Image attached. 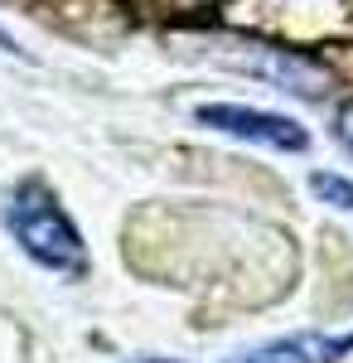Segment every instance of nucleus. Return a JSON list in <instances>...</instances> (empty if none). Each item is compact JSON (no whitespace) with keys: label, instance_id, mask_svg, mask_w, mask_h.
<instances>
[{"label":"nucleus","instance_id":"nucleus-1","mask_svg":"<svg viewBox=\"0 0 353 363\" xmlns=\"http://www.w3.org/2000/svg\"><path fill=\"white\" fill-rule=\"evenodd\" d=\"M5 228L20 242L34 267L58 272V277H82L87 272V242H82L78 223L68 218V208L44 179H20L10 199H5Z\"/></svg>","mask_w":353,"mask_h":363},{"label":"nucleus","instance_id":"nucleus-2","mask_svg":"<svg viewBox=\"0 0 353 363\" xmlns=\"http://www.w3.org/2000/svg\"><path fill=\"white\" fill-rule=\"evenodd\" d=\"M194 121L208 126V131H223V136L252 140V145H271V150H305L310 145V131L300 121L276 112H257V107H242V102H203L194 112Z\"/></svg>","mask_w":353,"mask_h":363},{"label":"nucleus","instance_id":"nucleus-3","mask_svg":"<svg viewBox=\"0 0 353 363\" xmlns=\"http://www.w3.org/2000/svg\"><path fill=\"white\" fill-rule=\"evenodd\" d=\"M353 354V330L349 335H325V330H300V335L271 339L262 349H247L228 363H344Z\"/></svg>","mask_w":353,"mask_h":363},{"label":"nucleus","instance_id":"nucleus-4","mask_svg":"<svg viewBox=\"0 0 353 363\" xmlns=\"http://www.w3.org/2000/svg\"><path fill=\"white\" fill-rule=\"evenodd\" d=\"M242 68L257 73V78H267V83H276L281 92H296V97H320L329 87V73L320 63L286 54V49H252V58H242Z\"/></svg>","mask_w":353,"mask_h":363},{"label":"nucleus","instance_id":"nucleus-5","mask_svg":"<svg viewBox=\"0 0 353 363\" xmlns=\"http://www.w3.org/2000/svg\"><path fill=\"white\" fill-rule=\"evenodd\" d=\"M310 189L325 199V203H334V208L353 213V184H349V179H339V174H325V169H315V174H310Z\"/></svg>","mask_w":353,"mask_h":363},{"label":"nucleus","instance_id":"nucleus-6","mask_svg":"<svg viewBox=\"0 0 353 363\" xmlns=\"http://www.w3.org/2000/svg\"><path fill=\"white\" fill-rule=\"evenodd\" d=\"M339 140H344V150L353 155V102L339 112Z\"/></svg>","mask_w":353,"mask_h":363},{"label":"nucleus","instance_id":"nucleus-7","mask_svg":"<svg viewBox=\"0 0 353 363\" xmlns=\"http://www.w3.org/2000/svg\"><path fill=\"white\" fill-rule=\"evenodd\" d=\"M131 363H189V359H160V354H155V359H131Z\"/></svg>","mask_w":353,"mask_h":363}]
</instances>
